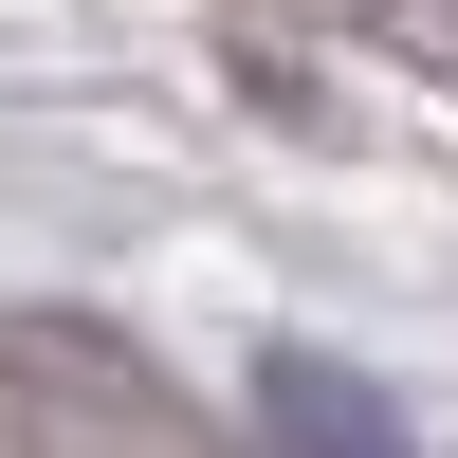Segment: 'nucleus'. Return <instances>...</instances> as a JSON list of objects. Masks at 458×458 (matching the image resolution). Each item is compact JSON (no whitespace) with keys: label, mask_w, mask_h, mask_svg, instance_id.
Listing matches in <instances>:
<instances>
[{"label":"nucleus","mask_w":458,"mask_h":458,"mask_svg":"<svg viewBox=\"0 0 458 458\" xmlns=\"http://www.w3.org/2000/svg\"><path fill=\"white\" fill-rule=\"evenodd\" d=\"M257 403H276V440H330V458H403V422L349 386V367H312V349H276V367H257Z\"/></svg>","instance_id":"f257e3e1"}]
</instances>
